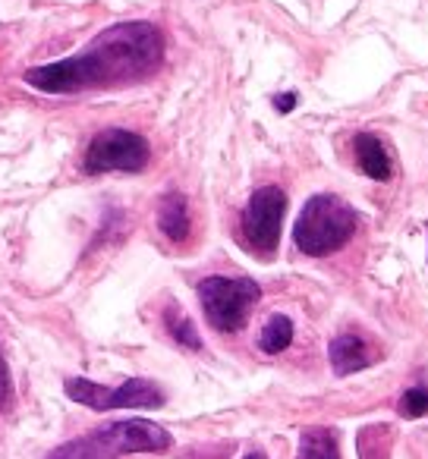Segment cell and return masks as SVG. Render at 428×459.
I'll list each match as a JSON object with an SVG mask.
<instances>
[{"label": "cell", "mask_w": 428, "mask_h": 459, "mask_svg": "<svg viewBox=\"0 0 428 459\" xmlns=\"http://www.w3.org/2000/svg\"><path fill=\"white\" fill-rule=\"evenodd\" d=\"M164 60V35L142 20L117 22L98 32L85 51L57 64L26 70V82L48 95H76L89 89H114L148 79Z\"/></svg>", "instance_id": "1"}, {"label": "cell", "mask_w": 428, "mask_h": 459, "mask_svg": "<svg viewBox=\"0 0 428 459\" xmlns=\"http://www.w3.org/2000/svg\"><path fill=\"white\" fill-rule=\"evenodd\" d=\"M359 230V214L350 202L331 192H319L302 204L293 223V243L302 255L325 258L344 249Z\"/></svg>", "instance_id": "3"}, {"label": "cell", "mask_w": 428, "mask_h": 459, "mask_svg": "<svg viewBox=\"0 0 428 459\" xmlns=\"http://www.w3.org/2000/svg\"><path fill=\"white\" fill-rule=\"evenodd\" d=\"M173 437L148 419L110 421L76 440H66L48 459H120L127 453H164Z\"/></svg>", "instance_id": "2"}, {"label": "cell", "mask_w": 428, "mask_h": 459, "mask_svg": "<svg viewBox=\"0 0 428 459\" xmlns=\"http://www.w3.org/2000/svg\"><path fill=\"white\" fill-rule=\"evenodd\" d=\"M390 440L394 431L388 425H365L356 437L359 459H390Z\"/></svg>", "instance_id": "13"}, {"label": "cell", "mask_w": 428, "mask_h": 459, "mask_svg": "<svg viewBox=\"0 0 428 459\" xmlns=\"http://www.w3.org/2000/svg\"><path fill=\"white\" fill-rule=\"evenodd\" d=\"M158 230L170 243H186L189 239V204L183 192H167L158 204Z\"/></svg>", "instance_id": "10"}, {"label": "cell", "mask_w": 428, "mask_h": 459, "mask_svg": "<svg viewBox=\"0 0 428 459\" xmlns=\"http://www.w3.org/2000/svg\"><path fill=\"white\" fill-rule=\"evenodd\" d=\"M275 108L281 110V114H290V110L296 108V91H287V95H277V98H275Z\"/></svg>", "instance_id": "17"}, {"label": "cell", "mask_w": 428, "mask_h": 459, "mask_svg": "<svg viewBox=\"0 0 428 459\" xmlns=\"http://www.w3.org/2000/svg\"><path fill=\"white\" fill-rule=\"evenodd\" d=\"M290 343H293V321H290L287 315H271V318L265 321L262 333H258V350L268 352V356H277V352H284Z\"/></svg>", "instance_id": "12"}, {"label": "cell", "mask_w": 428, "mask_h": 459, "mask_svg": "<svg viewBox=\"0 0 428 459\" xmlns=\"http://www.w3.org/2000/svg\"><path fill=\"white\" fill-rule=\"evenodd\" d=\"M397 412H400L403 419H422V415H428V390L409 387L406 394L400 396V403H397Z\"/></svg>", "instance_id": "15"}, {"label": "cell", "mask_w": 428, "mask_h": 459, "mask_svg": "<svg viewBox=\"0 0 428 459\" xmlns=\"http://www.w3.org/2000/svg\"><path fill=\"white\" fill-rule=\"evenodd\" d=\"M353 152H356V164L375 183H388L390 179V158L384 152V142L375 133H359L353 139Z\"/></svg>", "instance_id": "9"}, {"label": "cell", "mask_w": 428, "mask_h": 459, "mask_svg": "<svg viewBox=\"0 0 428 459\" xmlns=\"http://www.w3.org/2000/svg\"><path fill=\"white\" fill-rule=\"evenodd\" d=\"M66 396L73 403L95 409V412H110V409H158L164 406V390L148 377H129L120 387H104V384L85 381V377H66Z\"/></svg>", "instance_id": "5"}, {"label": "cell", "mask_w": 428, "mask_h": 459, "mask_svg": "<svg viewBox=\"0 0 428 459\" xmlns=\"http://www.w3.org/2000/svg\"><path fill=\"white\" fill-rule=\"evenodd\" d=\"M375 359L378 356L371 352V346L365 343V337H359V333H340V337H334L331 346H328V362H331V371L337 377L356 375V371L375 365Z\"/></svg>", "instance_id": "8"}, {"label": "cell", "mask_w": 428, "mask_h": 459, "mask_svg": "<svg viewBox=\"0 0 428 459\" xmlns=\"http://www.w3.org/2000/svg\"><path fill=\"white\" fill-rule=\"evenodd\" d=\"M296 459H337V437L331 428H306Z\"/></svg>", "instance_id": "11"}, {"label": "cell", "mask_w": 428, "mask_h": 459, "mask_svg": "<svg viewBox=\"0 0 428 459\" xmlns=\"http://www.w3.org/2000/svg\"><path fill=\"white\" fill-rule=\"evenodd\" d=\"M284 214H287V195H284L281 186H262V189L252 192L249 204L243 211V239L256 255L271 258L281 243V227Z\"/></svg>", "instance_id": "7"}, {"label": "cell", "mask_w": 428, "mask_h": 459, "mask_svg": "<svg viewBox=\"0 0 428 459\" xmlns=\"http://www.w3.org/2000/svg\"><path fill=\"white\" fill-rule=\"evenodd\" d=\"M243 459H268L265 453H249V456H243Z\"/></svg>", "instance_id": "18"}, {"label": "cell", "mask_w": 428, "mask_h": 459, "mask_svg": "<svg viewBox=\"0 0 428 459\" xmlns=\"http://www.w3.org/2000/svg\"><path fill=\"white\" fill-rule=\"evenodd\" d=\"M152 148L139 133L129 129H104L85 148L83 170L98 177V173H139L148 167Z\"/></svg>", "instance_id": "6"}, {"label": "cell", "mask_w": 428, "mask_h": 459, "mask_svg": "<svg viewBox=\"0 0 428 459\" xmlns=\"http://www.w3.org/2000/svg\"><path fill=\"white\" fill-rule=\"evenodd\" d=\"M10 400H13V384H10V368L0 356V412L10 409Z\"/></svg>", "instance_id": "16"}, {"label": "cell", "mask_w": 428, "mask_h": 459, "mask_svg": "<svg viewBox=\"0 0 428 459\" xmlns=\"http://www.w3.org/2000/svg\"><path fill=\"white\" fill-rule=\"evenodd\" d=\"M425 233H428V223H425Z\"/></svg>", "instance_id": "19"}, {"label": "cell", "mask_w": 428, "mask_h": 459, "mask_svg": "<svg viewBox=\"0 0 428 459\" xmlns=\"http://www.w3.org/2000/svg\"><path fill=\"white\" fill-rule=\"evenodd\" d=\"M196 293L208 325L221 333L240 331L262 299V287L252 277H205L198 281Z\"/></svg>", "instance_id": "4"}, {"label": "cell", "mask_w": 428, "mask_h": 459, "mask_svg": "<svg viewBox=\"0 0 428 459\" xmlns=\"http://www.w3.org/2000/svg\"><path fill=\"white\" fill-rule=\"evenodd\" d=\"M164 327L179 346H186V350H202V337H198L196 325H192V321L179 312V306H173V302L164 312Z\"/></svg>", "instance_id": "14"}]
</instances>
